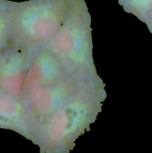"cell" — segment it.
<instances>
[{"label":"cell","mask_w":152,"mask_h":153,"mask_svg":"<svg viewBox=\"0 0 152 153\" xmlns=\"http://www.w3.org/2000/svg\"><path fill=\"white\" fill-rule=\"evenodd\" d=\"M12 18L10 46L27 50L47 46L61 28L69 7L62 0L10 2Z\"/></svg>","instance_id":"obj_1"},{"label":"cell","mask_w":152,"mask_h":153,"mask_svg":"<svg viewBox=\"0 0 152 153\" xmlns=\"http://www.w3.org/2000/svg\"><path fill=\"white\" fill-rule=\"evenodd\" d=\"M82 97L61 107L42 125L34 143L40 153H69L95 117V102Z\"/></svg>","instance_id":"obj_2"},{"label":"cell","mask_w":152,"mask_h":153,"mask_svg":"<svg viewBox=\"0 0 152 153\" xmlns=\"http://www.w3.org/2000/svg\"><path fill=\"white\" fill-rule=\"evenodd\" d=\"M89 15L77 5L69 9L56 35L46 48L74 72L91 70L92 58Z\"/></svg>","instance_id":"obj_3"},{"label":"cell","mask_w":152,"mask_h":153,"mask_svg":"<svg viewBox=\"0 0 152 153\" xmlns=\"http://www.w3.org/2000/svg\"><path fill=\"white\" fill-rule=\"evenodd\" d=\"M27 52L24 92L37 87L58 83L63 80L69 70L72 71L48 49Z\"/></svg>","instance_id":"obj_4"},{"label":"cell","mask_w":152,"mask_h":153,"mask_svg":"<svg viewBox=\"0 0 152 153\" xmlns=\"http://www.w3.org/2000/svg\"><path fill=\"white\" fill-rule=\"evenodd\" d=\"M26 49L10 46L0 55V91L20 100L24 92Z\"/></svg>","instance_id":"obj_5"},{"label":"cell","mask_w":152,"mask_h":153,"mask_svg":"<svg viewBox=\"0 0 152 153\" xmlns=\"http://www.w3.org/2000/svg\"><path fill=\"white\" fill-rule=\"evenodd\" d=\"M25 114L19 99L0 91V128L13 130L24 136Z\"/></svg>","instance_id":"obj_6"},{"label":"cell","mask_w":152,"mask_h":153,"mask_svg":"<svg viewBox=\"0 0 152 153\" xmlns=\"http://www.w3.org/2000/svg\"><path fill=\"white\" fill-rule=\"evenodd\" d=\"M12 41V18L8 1L0 0V55L10 46Z\"/></svg>","instance_id":"obj_7"},{"label":"cell","mask_w":152,"mask_h":153,"mask_svg":"<svg viewBox=\"0 0 152 153\" xmlns=\"http://www.w3.org/2000/svg\"><path fill=\"white\" fill-rule=\"evenodd\" d=\"M125 11L145 22L152 13V0H119Z\"/></svg>","instance_id":"obj_8"},{"label":"cell","mask_w":152,"mask_h":153,"mask_svg":"<svg viewBox=\"0 0 152 153\" xmlns=\"http://www.w3.org/2000/svg\"><path fill=\"white\" fill-rule=\"evenodd\" d=\"M145 22L146 25H147V26H148V28L150 32L152 34V13H151L150 16H148V18L146 19V21Z\"/></svg>","instance_id":"obj_9"}]
</instances>
